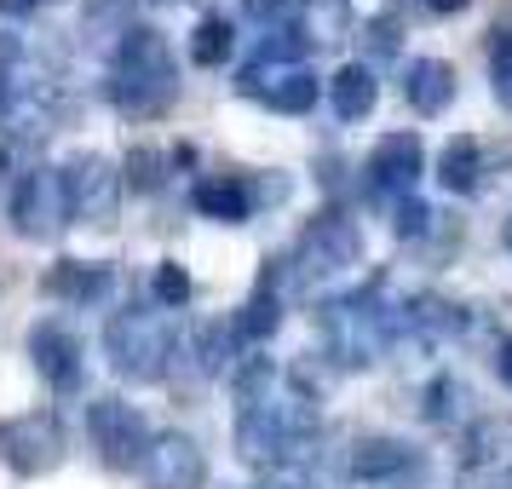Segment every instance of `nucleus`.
<instances>
[{
  "label": "nucleus",
  "mask_w": 512,
  "mask_h": 489,
  "mask_svg": "<svg viewBox=\"0 0 512 489\" xmlns=\"http://www.w3.org/2000/svg\"><path fill=\"white\" fill-rule=\"evenodd\" d=\"M236 93L259 98L277 116H305V110H317V70H305V64H254L248 58L242 75H236Z\"/></svg>",
  "instance_id": "obj_12"
},
{
  "label": "nucleus",
  "mask_w": 512,
  "mask_h": 489,
  "mask_svg": "<svg viewBox=\"0 0 512 489\" xmlns=\"http://www.w3.org/2000/svg\"><path fill=\"white\" fill-rule=\"evenodd\" d=\"M236 52V29L231 18H219V12H208L202 24L190 29V64H202V70H219L225 58Z\"/></svg>",
  "instance_id": "obj_25"
},
{
  "label": "nucleus",
  "mask_w": 512,
  "mask_h": 489,
  "mask_svg": "<svg viewBox=\"0 0 512 489\" xmlns=\"http://www.w3.org/2000/svg\"><path fill=\"white\" fill-rule=\"evenodd\" d=\"M242 12H248L254 24H271V18H282V12H288V0H242Z\"/></svg>",
  "instance_id": "obj_31"
},
{
  "label": "nucleus",
  "mask_w": 512,
  "mask_h": 489,
  "mask_svg": "<svg viewBox=\"0 0 512 489\" xmlns=\"http://www.w3.org/2000/svg\"><path fill=\"white\" fill-rule=\"evenodd\" d=\"M420 6H426L432 18H455V12H466V6H472V0H420Z\"/></svg>",
  "instance_id": "obj_32"
},
{
  "label": "nucleus",
  "mask_w": 512,
  "mask_h": 489,
  "mask_svg": "<svg viewBox=\"0 0 512 489\" xmlns=\"http://www.w3.org/2000/svg\"><path fill=\"white\" fill-rule=\"evenodd\" d=\"M41 294L58 305H75V311L104 305L116 294V265H104V259H58L47 277H41Z\"/></svg>",
  "instance_id": "obj_16"
},
{
  "label": "nucleus",
  "mask_w": 512,
  "mask_h": 489,
  "mask_svg": "<svg viewBox=\"0 0 512 489\" xmlns=\"http://www.w3.org/2000/svg\"><path fill=\"white\" fill-rule=\"evenodd\" d=\"M351 265H363V225L346 208H323L317 219H305V231L294 236V248L277 259H265V288L277 294H300L311 282L346 277Z\"/></svg>",
  "instance_id": "obj_4"
},
{
  "label": "nucleus",
  "mask_w": 512,
  "mask_h": 489,
  "mask_svg": "<svg viewBox=\"0 0 512 489\" xmlns=\"http://www.w3.org/2000/svg\"><path fill=\"white\" fill-rule=\"evenodd\" d=\"M64 173V202H70V225H93V231H116L121 219V167L104 150H75Z\"/></svg>",
  "instance_id": "obj_6"
},
{
  "label": "nucleus",
  "mask_w": 512,
  "mask_h": 489,
  "mask_svg": "<svg viewBox=\"0 0 512 489\" xmlns=\"http://www.w3.org/2000/svg\"><path fill=\"white\" fill-rule=\"evenodd\" d=\"M150 300L162 305V311H185V300H190V271L179 265V259H162V265H156V277H150Z\"/></svg>",
  "instance_id": "obj_27"
},
{
  "label": "nucleus",
  "mask_w": 512,
  "mask_h": 489,
  "mask_svg": "<svg viewBox=\"0 0 512 489\" xmlns=\"http://www.w3.org/2000/svg\"><path fill=\"white\" fill-rule=\"evenodd\" d=\"M432 225H438V213L426 208L420 196H409V202H397V208H392V231H397V242H420V236H432Z\"/></svg>",
  "instance_id": "obj_29"
},
{
  "label": "nucleus",
  "mask_w": 512,
  "mask_h": 489,
  "mask_svg": "<svg viewBox=\"0 0 512 489\" xmlns=\"http://www.w3.org/2000/svg\"><path fill=\"white\" fill-rule=\"evenodd\" d=\"M41 0H0V18H29Z\"/></svg>",
  "instance_id": "obj_33"
},
{
  "label": "nucleus",
  "mask_w": 512,
  "mask_h": 489,
  "mask_svg": "<svg viewBox=\"0 0 512 489\" xmlns=\"http://www.w3.org/2000/svg\"><path fill=\"white\" fill-rule=\"evenodd\" d=\"M328 104H334V116L340 121H369L374 116V104H380V81H374V70L363 64V58H351V64L334 70V81H328Z\"/></svg>",
  "instance_id": "obj_21"
},
{
  "label": "nucleus",
  "mask_w": 512,
  "mask_h": 489,
  "mask_svg": "<svg viewBox=\"0 0 512 489\" xmlns=\"http://www.w3.org/2000/svg\"><path fill=\"white\" fill-rule=\"evenodd\" d=\"M420 173H426V144L420 133H386V139L369 150V162H363V190H369L374 202H409L420 185Z\"/></svg>",
  "instance_id": "obj_11"
},
{
  "label": "nucleus",
  "mask_w": 512,
  "mask_h": 489,
  "mask_svg": "<svg viewBox=\"0 0 512 489\" xmlns=\"http://www.w3.org/2000/svg\"><path fill=\"white\" fill-rule=\"evenodd\" d=\"M311 317H317V340L334 357V369H369L403 334V305L386 300V277H369L363 288L334 294Z\"/></svg>",
  "instance_id": "obj_2"
},
{
  "label": "nucleus",
  "mask_w": 512,
  "mask_h": 489,
  "mask_svg": "<svg viewBox=\"0 0 512 489\" xmlns=\"http://www.w3.org/2000/svg\"><path fill=\"white\" fill-rule=\"evenodd\" d=\"M426 449H415L409 438H392V432H363V438L346 449V478L369 489H420L426 484Z\"/></svg>",
  "instance_id": "obj_7"
},
{
  "label": "nucleus",
  "mask_w": 512,
  "mask_h": 489,
  "mask_svg": "<svg viewBox=\"0 0 512 489\" xmlns=\"http://www.w3.org/2000/svg\"><path fill=\"white\" fill-rule=\"evenodd\" d=\"M277 328H282V294L259 282L254 294L236 305V334H242V346H265Z\"/></svg>",
  "instance_id": "obj_22"
},
{
  "label": "nucleus",
  "mask_w": 512,
  "mask_h": 489,
  "mask_svg": "<svg viewBox=\"0 0 512 489\" xmlns=\"http://www.w3.org/2000/svg\"><path fill=\"white\" fill-rule=\"evenodd\" d=\"M265 489H311L305 478H277V484H265Z\"/></svg>",
  "instance_id": "obj_35"
},
{
  "label": "nucleus",
  "mask_w": 512,
  "mask_h": 489,
  "mask_svg": "<svg viewBox=\"0 0 512 489\" xmlns=\"http://www.w3.org/2000/svg\"><path fill=\"white\" fill-rule=\"evenodd\" d=\"M501 242H507V254H512V219H507V231H501Z\"/></svg>",
  "instance_id": "obj_36"
},
{
  "label": "nucleus",
  "mask_w": 512,
  "mask_h": 489,
  "mask_svg": "<svg viewBox=\"0 0 512 489\" xmlns=\"http://www.w3.org/2000/svg\"><path fill=\"white\" fill-rule=\"evenodd\" d=\"M236 346H242L236 317H213V323H202L185 346H179V357H190V363H196V374H202V380H213V374H225L236 363Z\"/></svg>",
  "instance_id": "obj_20"
},
{
  "label": "nucleus",
  "mask_w": 512,
  "mask_h": 489,
  "mask_svg": "<svg viewBox=\"0 0 512 489\" xmlns=\"http://www.w3.org/2000/svg\"><path fill=\"white\" fill-rule=\"evenodd\" d=\"M323 420H317V397L288 392L271 397V403H254L236 415V461L265 472V478H288V472H305L323 449Z\"/></svg>",
  "instance_id": "obj_1"
},
{
  "label": "nucleus",
  "mask_w": 512,
  "mask_h": 489,
  "mask_svg": "<svg viewBox=\"0 0 512 489\" xmlns=\"http://www.w3.org/2000/svg\"><path fill=\"white\" fill-rule=\"evenodd\" d=\"M495 369H501V380H507V386H512V340H507V346H501V351H495Z\"/></svg>",
  "instance_id": "obj_34"
},
{
  "label": "nucleus",
  "mask_w": 512,
  "mask_h": 489,
  "mask_svg": "<svg viewBox=\"0 0 512 489\" xmlns=\"http://www.w3.org/2000/svg\"><path fill=\"white\" fill-rule=\"evenodd\" d=\"M139 472L150 489H208V455L190 432H156Z\"/></svg>",
  "instance_id": "obj_14"
},
{
  "label": "nucleus",
  "mask_w": 512,
  "mask_h": 489,
  "mask_svg": "<svg viewBox=\"0 0 512 489\" xmlns=\"http://www.w3.org/2000/svg\"><path fill=\"white\" fill-rule=\"evenodd\" d=\"M104 357H110V369L121 380L156 386L179 363V334H173L162 305H127V311H116L104 323Z\"/></svg>",
  "instance_id": "obj_5"
},
{
  "label": "nucleus",
  "mask_w": 512,
  "mask_h": 489,
  "mask_svg": "<svg viewBox=\"0 0 512 489\" xmlns=\"http://www.w3.org/2000/svg\"><path fill=\"white\" fill-rule=\"evenodd\" d=\"M231 392H236V415L254 409V403H271L277 397V363L271 357H248L231 369Z\"/></svg>",
  "instance_id": "obj_26"
},
{
  "label": "nucleus",
  "mask_w": 512,
  "mask_h": 489,
  "mask_svg": "<svg viewBox=\"0 0 512 489\" xmlns=\"http://www.w3.org/2000/svg\"><path fill=\"white\" fill-rule=\"evenodd\" d=\"M64 455H70V438L52 409H24V415L0 420V461L18 478H47L64 466Z\"/></svg>",
  "instance_id": "obj_8"
},
{
  "label": "nucleus",
  "mask_w": 512,
  "mask_h": 489,
  "mask_svg": "<svg viewBox=\"0 0 512 489\" xmlns=\"http://www.w3.org/2000/svg\"><path fill=\"white\" fill-rule=\"evenodd\" d=\"M190 208L213 219V225H248L254 219V190H248V173H202L196 190H190Z\"/></svg>",
  "instance_id": "obj_18"
},
{
  "label": "nucleus",
  "mask_w": 512,
  "mask_h": 489,
  "mask_svg": "<svg viewBox=\"0 0 512 489\" xmlns=\"http://www.w3.org/2000/svg\"><path fill=\"white\" fill-rule=\"evenodd\" d=\"M6 219L24 242H52V236L70 225V202H64V173L58 167H29L12 202H6Z\"/></svg>",
  "instance_id": "obj_10"
},
{
  "label": "nucleus",
  "mask_w": 512,
  "mask_h": 489,
  "mask_svg": "<svg viewBox=\"0 0 512 489\" xmlns=\"http://www.w3.org/2000/svg\"><path fill=\"white\" fill-rule=\"evenodd\" d=\"M397 87H403V104L415 116H443L455 104V93H461V75H455L449 58H409Z\"/></svg>",
  "instance_id": "obj_17"
},
{
  "label": "nucleus",
  "mask_w": 512,
  "mask_h": 489,
  "mask_svg": "<svg viewBox=\"0 0 512 489\" xmlns=\"http://www.w3.org/2000/svg\"><path fill=\"white\" fill-rule=\"evenodd\" d=\"M455 466H461L466 478H489V484L501 489V478H512V420H501V415L466 420Z\"/></svg>",
  "instance_id": "obj_15"
},
{
  "label": "nucleus",
  "mask_w": 512,
  "mask_h": 489,
  "mask_svg": "<svg viewBox=\"0 0 512 489\" xmlns=\"http://www.w3.org/2000/svg\"><path fill=\"white\" fill-rule=\"evenodd\" d=\"M484 173H489L484 139L461 133V139H449L438 150V185L449 190V196H478V190H484Z\"/></svg>",
  "instance_id": "obj_19"
},
{
  "label": "nucleus",
  "mask_w": 512,
  "mask_h": 489,
  "mask_svg": "<svg viewBox=\"0 0 512 489\" xmlns=\"http://www.w3.org/2000/svg\"><path fill=\"white\" fill-rule=\"evenodd\" d=\"M167 167H173V150H156V144H133L121 156V179L133 196H156L167 185Z\"/></svg>",
  "instance_id": "obj_23"
},
{
  "label": "nucleus",
  "mask_w": 512,
  "mask_h": 489,
  "mask_svg": "<svg viewBox=\"0 0 512 489\" xmlns=\"http://www.w3.org/2000/svg\"><path fill=\"white\" fill-rule=\"evenodd\" d=\"M29 363H35V374H41L58 397L87 392V357H81V340H75L64 323L41 317V323L29 328Z\"/></svg>",
  "instance_id": "obj_13"
},
{
  "label": "nucleus",
  "mask_w": 512,
  "mask_h": 489,
  "mask_svg": "<svg viewBox=\"0 0 512 489\" xmlns=\"http://www.w3.org/2000/svg\"><path fill=\"white\" fill-rule=\"evenodd\" d=\"M357 41L369 47V58H397V18H392V12L369 18V24L357 29Z\"/></svg>",
  "instance_id": "obj_30"
},
{
  "label": "nucleus",
  "mask_w": 512,
  "mask_h": 489,
  "mask_svg": "<svg viewBox=\"0 0 512 489\" xmlns=\"http://www.w3.org/2000/svg\"><path fill=\"white\" fill-rule=\"evenodd\" d=\"M104 98L127 121H156L179 104V64H173V47L156 24H127V35L110 52Z\"/></svg>",
  "instance_id": "obj_3"
},
{
  "label": "nucleus",
  "mask_w": 512,
  "mask_h": 489,
  "mask_svg": "<svg viewBox=\"0 0 512 489\" xmlns=\"http://www.w3.org/2000/svg\"><path fill=\"white\" fill-rule=\"evenodd\" d=\"M87 438H93L98 461L110 472H133V466H144V449H150L156 432L127 397H93L87 403Z\"/></svg>",
  "instance_id": "obj_9"
},
{
  "label": "nucleus",
  "mask_w": 512,
  "mask_h": 489,
  "mask_svg": "<svg viewBox=\"0 0 512 489\" xmlns=\"http://www.w3.org/2000/svg\"><path fill=\"white\" fill-rule=\"evenodd\" d=\"M466 403H472V386H466L461 374H438L426 392H420V415L432 420V426H455L466 415Z\"/></svg>",
  "instance_id": "obj_24"
},
{
  "label": "nucleus",
  "mask_w": 512,
  "mask_h": 489,
  "mask_svg": "<svg viewBox=\"0 0 512 489\" xmlns=\"http://www.w3.org/2000/svg\"><path fill=\"white\" fill-rule=\"evenodd\" d=\"M489 87H495V104L512 110V29L489 35Z\"/></svg>",
  "instance_id": "obj_28"
}]
</instances>
